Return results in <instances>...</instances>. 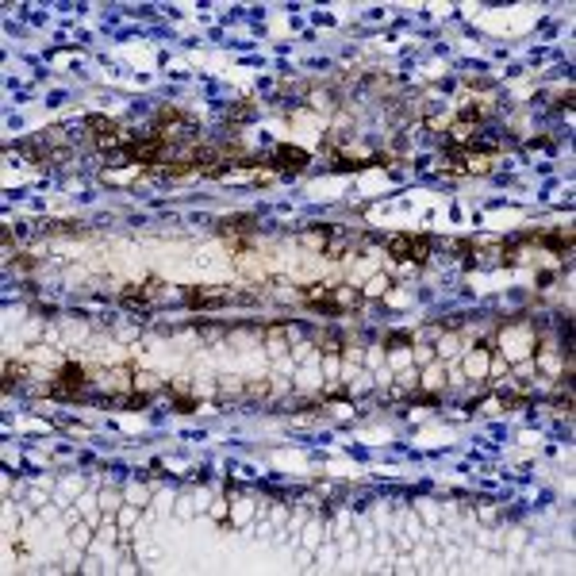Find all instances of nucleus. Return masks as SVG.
Masks as SVG:
<instances>
[{"label": "nucleus", "mask_w": 576, "mask_h": 576, "mask_svg": "<svg viewBox=\"0 0 576 576\" xmlns=\"http://www.w3.org/2000/svg\"><path fill=\"white\" fill-rule=\"evenodd\" d=\"M427 250H430V238L427 235H396L388 242V254L392 258H400V262H423L427 258Z\"/></svg>", "instance_id": "f257e3e1"}, {"label": "nucleus", "mask_w": 576, "mask_h": 576, "mask_svg": "<svg viewBox=\"0 0 576 576\" xmlns=\"http://www.w3.org/2000/svg\"><path fill=\"white\" fill-rule=\"evenodd\" d=\"M127 154L135 158V162H158V154H162V135H150V138H135V142H127Z\"/></svg>", "instance_id": "f03ea898"}, {"label": "nucleus", "mask_w": 576, "mask_h": 576, "mask_svg": "<svg viewBox=\"0 0 576 576\" xmlns=\"http://www.w3.org/2000/svg\"><path fill=\"white\" fill-rule=\"evenodd\" d=\"M277 162H281V169H303L308 166V154L296 150V147H281L277 150Z\"/></svg>", "instance_id": "7ed1b4c3"}, {"label": "nucleus", "mask_w": 576, "mask_h": 576, "mask_svg": "<svg viewBox=\"0 0 576 576\" xmlns=\"http://www.w3.org/2000/svg\"><path fill=\"white\" fill-rule=\"evenodd\" d=\"M81 384H85V373H81V365H66V369H62V384H58V392L81 388Z\"/></svg>", "instance_id": "20e7f679"}, {"label": "nucleus", "mask_w": 576, "mask_h": 576, "mask_svg": "<svg viewBox=\"0 0 576 576\" xmlns=\"http://www.w3.org/2000/svg\"><path fill=\"white\" fill-rule=\"evenodd\" d=\"M88 127L97 131L100 138H104V142H112V138H116V123H112V119H100V116H88Z\"/></svg>", "instance_id": "39448f33"}]
</instances>
